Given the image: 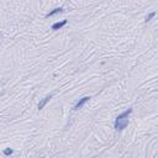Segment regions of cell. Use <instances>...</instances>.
Returning a JSON list of instances; mask_svg holds the SVG:
<instances>
[{
  "label": "cell",
  "mask_w": 158,
  "mask_h": 158,
  "mask_svg": "<svg viewBox=\"0 0 158 158\" xmlns=\"http://www.w3.org/2000/svg\"><path fill=\"white\" fill-rule=\"evenodd\" d=\"M132 112V109H127L126 111L120 114L116 120H115V130L116 131H122L124 129H126V126L129 125V115Z\"/></svg>",
  "instance_id": "cell-1"
},
{
  "label": "cell",
  "mask_w": 158,
  "mask_h": 158,
  "mask_svg": "<svg viewBox=\"0 0 158 158\" xmlns=\"http://www.w3.org/2000/svg\"><path fill=\"white\" fill-rule=\"evenodd\" d=\"M51 99H52V94H50V95H47L46 98H43L42 100L40 101V104H38V109H40V110H42V109L46 106L47 102H48V101L51 100Z\"/></svg>",
  "instance_id": "cell-2"
},
{
  "label": "cell",
  "mask_w": 158,
  "mask_h": 158,
  "mask_svg": "<svg viewBox=\"0 0 158 158\" xmlns=\"http://www.w3.org/2000/svg\"><path fill=\"white\" fill-rule=\"evenodd\" d=\"M89 99H90L89 96H84V98H82V99H80V100H79V101L77 102V104H76V106H74V110H79V109H80V108H82V106H83V105H84V104H85V102H86V101H88V100H89Z\"/></svg>",
  "instance_id": "cell-3"
},
{
  "label": "cell",
  "mask_w": 158,
  "mask_h": 158,
  "mask_svg": "<svg viewBox=\"0 0 158 158\" xmlns=\"http://www.w3.org/2000/svg\"><path fill=\"white\" fill-rule=\"evenodd\" d=\"M67 23V20H63V21H61V22H56V23H53L52 25V30H59V29H62L63 26H64Z\"/></svg>",
  "instance_id": "cell-4"
},
{
  "label": "cell",
  "mask_w": 158,
  "mask_h": 158,
  "mask_svg": "<svg viewBox=\"0 0 158 158\" xmlns=\"http://www.w3.org/2000/svg\"><path fill=\"white\" fill-rule=\"evenodd\" d=\"M63 11V7H57V9H54V10H52L51 13H48L46 15V17H50V16H53L54 14H58V13H62Z\"/></svg>",
  "instance_id": "cell-5"
},
{
  "label": "cell",
  "mask_w": 158,
  "mask_h": 158,
  "mask_svg": "<svg viewBox=\"0 0 158 158\" xmlns=\"http://www.w3.org/2000/svg\"><path fill=\"white\" fill-rule=\"evenodd\" d=\"M155 15H156V13H151L149 15H147V16H146V22H148L151 19H153V17H155Z\"/></svg>",
  "instance_id": "cell-6"
},
{
  "label": "cell",
  "mask_w": 158,
  "mask_h": 158,
  "mask_svg": "<svg viewBox=\"0 0 158 158\" xmlns=\"http://www.w3.org/2000/svg\"><path fill=\"white\" fill-rule=\"evenodd\" d=\"M11 153H13V149H10V148H7V149H5V151H4V155H6V156L11 155Z\"/></svg>",
  "instance_id": "cell-7"
}]
</instances>
